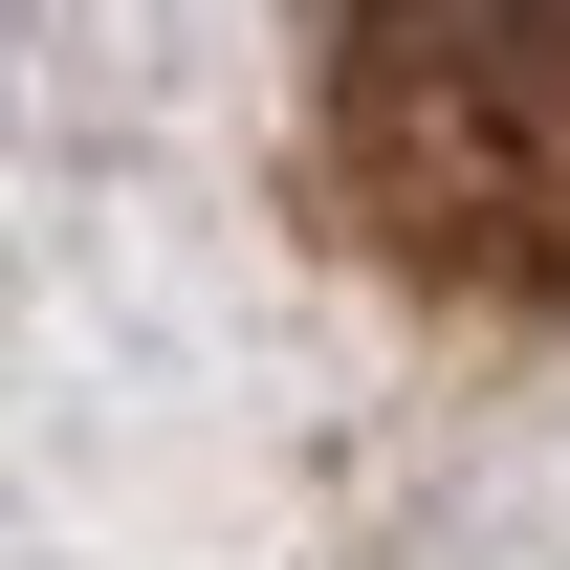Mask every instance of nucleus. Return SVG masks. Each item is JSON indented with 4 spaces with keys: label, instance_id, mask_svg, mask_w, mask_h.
<instances>
[{
    "label": "nucleus",
    "instance_id": "1",
    "mask_svg": "<svg viewBox=\"0 0 570 570\" xmlns=\"http://www.w3.org/2000/svg\"><path fill=\"white\" fill-rule=\"evenodd\" d=\"M307 198L373 285L570 330V0H307Z\"/></svg>",
    "mask_w": 570,
    "mask_h": 570
}]
</instances>
